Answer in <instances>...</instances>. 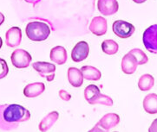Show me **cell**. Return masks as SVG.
Instances as JSON below:
<instances>
[{"mask_svg":"<svg viewBox=\"0 0 157 132\" xmlns=\"http://www.w3.org/2000/svg\"><path fill=\"white\" fill-rule=\"evenodd\" d=\"M138 64L133 55L130 53H128L123 56L122 61V70L126 74H133L136 71Z\"/></svg>","mask_w":157,"mask_h":132,"instance_id":"13","label":"cell"},{"mask_svg":"<svg viewBox=\"0 0 157 132\" xmlns=\"http://www.w3.org/2000/svg\"><path fill=\"white\" fill-rule=\"evenodd\" d=\"M4 22H5V16L3 13L0 12V25H2L4 23Z\"/></svg>","mask_w":157,"mask_h":132,"instance_id":"27","label":"cell"},{"mask_svg":"<svg viewBox=\"0 0 157 132\" xmlns=\"http://www.w3.org/2000/svg\"><path fill=\"white\" fill-rule=\"evenodd\" d=\"M136 30V28L130 23H128L126 21L117 20L113 23V32L118 37L126 39L128 38L134 34Z\"/></svg>","mask_w":157,"mask_h":132,"instance_id":"8","label":"cell"},{"mask_svg":"<svg viewBox=\"0 0 157 132\" xmlns=\"http://www.w3.org/2000/svg\"><path fill=\"white\" fill-rule=\"evenodd\" d=\"M90 54V47L86 41H79L73 48L71 52V59L75 62H81L87 59Z\"/></svg>","mask_w":157,"mask_h":132,"instance_id":"9","label":"cell"},{"mask_svg":"<svg viewBox=\"0 0 157 132\" xmlns=\"http://www.w3.org/2000/svg\"><path fill=\"white\" fill-rule=\"evenodd\" d=\"M143 108L145 112L148 114H156L157 113V94L150 93L144 98Z\"/></svg>","mask_w":157,"mask_h":132,"instance_id":"18","label":"cell"},{"mask_svg":"<svg viewBox=\"0 0 157 132\" xmlns=\"http://www.w3.org/2000/svg\"><path fill=\"white\" fill-rule=\"evenodd\" d=\"M68 55L66 49L62 46H56L51 50V60L58 65H63L67 61Z\"/></svg>","mask_w":157,"mask_h":132,"instance_id":"15","label":"cell"},{"mask_svg":"<svg viewBox=\"0 0 157 132\" xmlns=\"http://www.w3.org/2000/svg\"><path fill=\"white\" fill-rule=\"evenodd\" d=\"M108 29L107 20L102 16H96L92 19L90 24L89 30L91 31L92 34L97 36L105 35Z\"/></svg>","mask_w":157,"mask_h":132,"instance_id":"12","label":"cell"},{"mask_svg":"<svg viewBox=\"0 0 157 132\" xmlns=\"http://www.w3.org/2000/svg\"><path fill=\"white\" fill-rule=\"evenodd\" d=\"M155 85V79L150 74H143L140 77L138 81V87L142 91H149Z\"/></svg>","mask_w":157,"mask_h":132,"instance_id":"20","label":"cell"},{"mask_svg":"<svg viewBox=\"0 0 157 132\" xmlns=\"http://www.w3.org/2000/svg\"><path fill=\"white\" fill-rule=\"evenodd\" d=\"M27 37L33 41H45L51 34L49 25L43 22H31L25 28Z\"/></svg>","mask_w":157,"mask_h":132,"instance_id":"2","label":"cell"},{"mask_svg":"<svg viewBox=\"0 0 157 132\" xmlns=\"http://www.w3.org/2000/svg\"><path fill=\"white\" fill-rule=\"evenodd\" d=\"M31 118L30 112L17 104L0 105V130H11L18 127L19 123L26 122Z\"/></svg>","mask_w":157,"mask_h":132,"instance_id":"1","label":"cell"},{"mask_svg":"<svg viewBox=\"0 0 157 132\" xmlns=\"http://www.w3.org/2000/svg\"><path fill=\"white\" fill-rule=\"evenodd\" d=\"M97 8L103 16H112L118 11L119 5L117 0H98Z\"/></svg>","mask_w":157,"mask_h":132,"instance_id":"10","label":"cell"},{"mask_svg":"<svg viewBox=\"0 0 157 132\" xmlns=\"http://www.w3.org/2000/svg\"><path fill=\"white\" fill-rule=\"evenodd\" d=\"M68 80L74 87H80L83 84V76L80 69L71 66L68 69Z\"/></svg>","mask_w":157,"mask_h":132,"instance_id":"16","label":"cell"},{"mask_svg":"<svg viewBox=\"0 0 157 132\" xmlns=\"http://www.w3.org/2000/svg\"><path fill=\"white\" fill-rule=\"evenodd\" d=\"M22 41V30L18 27H12L5 34V43L8 47L15 48L20 45Z\"/></svg>","mask_w":157,"mask_h":132,"instance_id":"11","label":"cell"},{"mask_svg":"<svg viewBox=\"0 0 157 132\" xmlns=\"http://www.w3.org/2000/svg\"><path fill=\"white\" fill-rule=\"evenodd\" d=\"M58 117H59V114L56 112H50L48 115H46L39 123L38 128H39L40 131H48L54 125V123L57 121Z\"/></svg>","mask_w":157,"mask_h":132,"instance_id":"17","label":"cell"},{"mask_svg":"<svg viewBox=\"0 0 157 132\" xmlns=\"http://www.w3.org/2000/svg\"><path fill=\"white\" fill-rule=\"evenodd\" d=\"M135 3H136V4H142V3H144V2H146L147 0H133Z\"/></svg>","mask_w":157,"mask_h":132,"instance_id":"28","label":"cell"},{"mask_svg":"<svg viewBox=\"0 0 157 132\" xmlns=\"http://www.w3.org/2000/svg\"><path fill=\"white\" fill-rule=\"evenodd\" d=\"M101 49H102V52L105 53L106 55H112L117 54L119 49V46L117 41H113V40H105L101 43Z\"/></svg>","mask_w":157,"mask_h":132,"instance_id":"21","label":"cell"},{"mask_svg":"<svg viewBox=\"0 0 157 132\" xmlns=\"http://www.w3.org/2000/svg\"><path fill=\"white\" fill-rule=\"evenodd\" d=\"M27 3H30V4H32L33 5H36V4H38L39 2H41V0H24Z\"/></svg>","mask_w":157,"mask_h":132,"instance_id":"26","label":"cell"},{"mask_svg":"<svg viewBox=\"0 0 157 132\" xmlns=\"http://www.w3.org/2000/svg\"><path fill=\"white\" fill-rule=\"evenodd\" d=\"M81 72L82 73L83 79H86L88 80H99L101 79V73L97 68L91 66H83L81 68Z\"/></svg>","mask_w":157,"mask_h":132,"instance_id":"19","label":"cell"},{"mask_svg":"<svg viewBox=\"0 0 157 132\" xmlns=\"http://www.w3.org/2000/svg\"><path fill=\"white\" fill-rule=\"evenodd\" d=\"M45 90V86L42 82H35L27 85L24 89V95L27 98H36L41 95Z\"/></svg>","mask_w":157,"mask_h":132,"instance_id":"14","label":"cell"},{"mask_svg":"<svg viewBox=\"0 0 157 132\" xmlns=\"http://www.w3.org/2000/svg\"><path fill=\"white\" fill-rule=\"evenodd\" d=\"M149 132H157V118L154 120V122L152 123L151 126L148 129Z\"/></svg>","mask_w":157,"mask_h":132,"instance_id":"25","label":"cell"},{"mask_svg":"<svg viewBox=\"0 0 157 132\" xmlns=\"http://www.w3.org/2000/svg\"><path fill=\"white\" fill-rule=\"evenodd\" d=\"M8 73H9V67L6 61L4 59L0 58V80L7 76Z\"/></svg>","mask_w":157,"mask_h":132,"instance_id":"23","label":"cell"},{"mask_svg":"<svg viewBox=\"0 0 157 132\" xmlns=\"http://www.w3.org/2000/svg\"><path fill=\"white\" fill-rule=\"evenodd\" d=\"M2 45H3V41H2V38L0 37V48H2Z\"/></svg>","mask_w":157,"mask_h":132,"instance_id":"29","label":"cell"},{"mask_svg":"<svg viewBox=\"0 0 157 132\" xmlns=\"http://www.w3.org/2000/svg\"><path fill=\"white\" fill-rule=\"evenodd\" d=\"M32 67L38 72L43 78L46 79L47 81L51 82L54 80L56 72V66L54 64L44 61H36L32 64Z\"/></svg>","mask_w":157,"mask_h":132,"instance_id":"7","label":"cell"},{"mask_svg":"<svg viewBox=\"0 0 157 132\" xmlns=\"http://www.w3.org/2000/svg\"><path fill=\"white\" fill-rule=\"evenodd\" d=\"M59 97L61 98L63 100H64V101H69V100H71V94L68 91H64V90L59 91Z\"/></svg>","mask_w":157,"mask_h":132,"instance_id":"24","label":"cell"},{"mask_svg":"<svg viewBox=\"0 0 157 132\" xmlns=\"http://www.w3.org/2000/svg\"><path fill=\"white\" fill-rule=\"evenodd\" d=\"M12 65L17 68H26L30 66L32 60L31 55L25 49H16L10 56Z\"/></svg>","mask_w":157,"mask_h":132,"instance_id":"6","label":"cell"},{"mask_svg":"<svg viewBox=\"0 0 157 132\" xmlns=\"http://www.w3.org/2000/svg\"><path fill=\"white\" fill-rule=\"evenodd\" d=\"M142 41L148 52L157 55V24L149 26L144 31Z\"/></svg>","mask_w":157,"mask_h":132,"instance_id":"4","label":"cell"},{"mask_svg":"<svg viewBox=\"0 0 157 132\" xmlns=\"http://www.w3.org/2000/svg\"><path fill=\"white\" fill-rule=\"evenodd\" d=\"M84 98L90 105H103L107 106L113 105V100L110 97L101 94L99 87L96 85H90L84 90Z\"/></svg>","mask_w":157,"mask_h":132,"instance_id":"3","label":"cell"},{"mask_svg":"<svg viewBox=\"0 0 157 132\" xmlns=\"http://www.w3.org/2000/svg\"><path fill=\"white\" fill-rule=\"evenodd\" d=\"M120 123V117L116 113H108L101 117L90 131H109Z\"/></svg>","mask_w":157,"mask_h":132,"instance_id":"5","label":"cell"},{"mask_svg":"<svg viewBox=\"0 0 157 132\" xmlns=\"http://www.w3.org/2000/svg\"><path fill=\"white\" fill-rule=\"evenodd\" d=\"M128 53H130L131 55H134V57H135L136 60L137 64H138V65L146 64L147 61H148L147 56L146 55V54H145L142 49H139V48H133V49H131Z\"/></svg>","mask_w":157,"mask_h":132,"instance_id":"22","label":"cell"}]
</instances>
